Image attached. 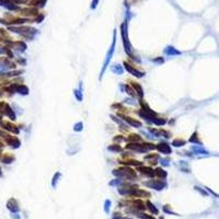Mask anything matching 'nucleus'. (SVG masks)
<instances>
[{"label":"nucleus","mask_w":219,"mask_h":219,"mask_svg":"<svg viewBox=\"0 0 219 219\" xmlns=\"http://www.w3.org/2000/svg\"><path fill=\"white\" fill-rule=\"evenodd\" d=\"M123 117H124L123 120H125L130 126H133V127H140V126L142 125L141 122H139V120H134V118H130V117H125V116H123Z\"/></svg>","instance_id":"obj_10"},{"label":"nucleus","mask_w":219,"mask_h":219,"mask_svg":"<svg viewBox=\"0 0 219 219\" xmlns=\"http://www.w3.org/2000/svg\"><path fill=\"white\" fill-rule=\"evenodd\" d=\"M190 141L191 142H195V144H200V141L198 139V136H197V133H194L192 135V137L190 138Z\"/></svg>","instance_id":"obj_20"},{"label":"nucleus","mask_w":219,"mask_h":219,"mask_svg":"<svg viewBox=\"0 0 219 219\" xmlns=\"http://www.w3.org/2000/svg\"><path fill=\"white\" fill-rule=\"evenodd\" d=\"M159 132H160V135H162L163 137H166V138H169V137H170V133L166 132V130H163V129H160Z\"/></svg>","instance_id":"obj_26"},{"label":"nucleus","mask_w":219,"mask_h":219,"mask_svg":"<svg viewBox=\"0 0 219 219\" xmlns=\"http://www.w3.org/2000/svg\"><path fill=\"white\" fill-rule=\"evenodd\" d=\"M0 174H1V172H0Z\"/></svg>","instance_id":"obj_38"},{"label":"nucleus","mask_w":219,"mask_h":219,"mask_svg":"<svg viewBox=\"0 0 219 219\" xmlns=\"http://www.w3.org/2000/svg\"><path fill=\"white\" fill-rule=\"evenodd\" d=\"M110 208H111V200H106L105 202H104V212H105L106 214H108V213H110Z\"/></svg>","instance_id":"obj_18"},{"label":"nucleus","mask_w":219,"mask_h":219,"mask_svg":"<svg viewBox=\"0 0 219 219\" xmlns=\"http://www.w3.org/2000/svg\"><path fill=\"white\" fill-rule=\"evenodd\" d=\"M161 161H162V164H163V166H168V160H166V159H163V160H161Z\"/></svg>","instance_id":"obj_34"},{"label":"nucleus","mask_w":219,"mask_h":219,"mask_svg":"<svg viewBox=\"0 0 219 219\" xmlns=\"http://www.w3.org/2000/svg\"><path fill=\"white\" fill-rule=\"evenodd\" d=\"M154 175L159 176L160 179H166V172L164 171L163 169H156V171H154Z\"/></svg>","instance_id":"obj_12"},{"label":"nucleus","mask_w":219,"mask_h":219,"mask_svg":"<svg viewBox=\"0 0 219 219\" xmlns=\"http://www.w3.org/2000/svg\"><path fill=\"white\" fill-rule=\"evenodd\" d=\"M139 171H140V173L145 174V175H147V176H150V178L154 176V170H152L151 168H149V166H142V168H139Z\"/></svg>","instance_id":"obj_9"},{"label":"nucleus","mask_w":219,"mask_h":219,"mask_svg":"<svg viewBox=\"0 0 219 219\" xmlns=\"http://www.w3.org/2000/svg\"><path fill=\"white\" fill-rule=\"evenodd\" d=\"M132 87L134 88L135 92H137V94H138L139 96H142V95H144V92H142V89H141V87H140V84H138L137 82H134V83L132 84Z\"/></svg>","instance_id":"obj_13"},{"label":"nucleus","mask_w":219,"mask_h":219,"mask_svg":"<svg viewBox=\"0 0 219 219\" xmlns=\"http://www.w3.org/2000/svg\"><path fill=\"white\" fill-rule=\"evenodd\" d=\"M7 208L12 213V214H15V213H19L20 212V207H19V204L18 202L15 200V198H11V200H8L7 203Z\"/></svg>","instance_id":"obj_4"},{"label":"nucleus","mask_w":219,"mask_h":219,"mask_svg":"<svg viewBox=\"0 0 219 219\" xmlns=\"http://www.w3.org/2000/svg\"><path fill=\"white\" fill-rule=\"evenodd\" d=\"M125 89H126V91H127V93L129 94V95L135 96V90H134V88L132 89L129 86H125Z\"/></svg>","instance_id":"obj_24"},{"label":"nucleus","mask_w":219,"mask_h":219,"mask_svg":"<svg viewBox=\"0 0 219 219\" xmlns=\"http://www.w3.org/2000/svg\"><path fill=\"white\" fill-rule=\"evenodd\" d=\"M184 144H185V141L182 140V139H175L173 142H172V145L175 146V147H181V146H183Z\"/></svg>","instance_id":"obj_22"},{"label":"nucleus","mask_w":219,"mask_h":219,"mask_svg":"<svg viewBox=\"0 0 219 219\" xmlns=\"http://www.w3.org/2000/svg\"><path fill=\"white\" fill-rule=\"evenodd\" d=\"M124 66H125V68L127 69V71H129L132 75L136 76V77H138V78H140V77H142V76H144V74H142V72L136 70L135 68L132 67V65H129L128 63H125V61H124Z\"/></svg>","instance_id":"obj_6"},{"label":"nucleus","mask_w":219,"mask_h":219,"mask_svg":"<svg viewBox=\"0 0 219 219\" xmlns=\"http://www.w3.org/2000/svg\"><path fill=\"white\" fill-rule=\"evenodd\" d=\"M125 219H133V218H127V217H125Z\"/></svg>","instance_id":"obj_36"},{"label":"nucleus","mask_w":219,"mask_h":219,"mask_svg":"<svg viewBox=\"0 0 219 219\" xmlns=\"http://www.w3.org/2000/svg\"><path fill=\"white\" fill-rule=\"evenodd\" d=\"M98 1H99V0H93V1H92V9H94V8L96 7V5H98Z\"/></svg>","instance_id":"obj_32"},{"label":"nucleus","mask_w":219,"mask_h":219,"mask_svg":"<svg viewBox=\"0 0 219 219\" xmlns=\"http://www.w3.org/2000/svg\"><path fill=\"white\" fill-rule=\"evenodd\" d=\"M132 196H136V197H149L150 196V193L147 192V191H144V190H139V188H137V190L135 191V192L133 193Z\"/></svg>","instance_id":"obj_8"},{"label":"nucleus","mask_w":219,"mask_h":219,"mask_svg":"<svg viewBox=\"0 0 219 219\" xmlns=\"http://www.w3.org/2000/svg\"><path fill=\"white\" fill-rule=\"evenodd\" d=\"M163 212L164 213H166V214H171V215H175V213L174 212H172L171 210V208H170V206L169 205H166L163 207Z\"/></svg>","instance_id":"obj_25"},{"label":"nucleus","mask_w":219,"mask_h":219,"mask_svg":"<svg viewBox=\"0 0 219 219\" xmlns=\"http://www.w3.org/2000/svg\"><path fill=\"white\" fill-rule=\"evenodd\" d=\"M13 160H15V157L7 154V156H6L5 158L2 159V161L5 162V163H11V161H13Z\"/></svg>","instance_id":"obj_23"},{"label":"nucleus","mask_w":219,"mask_h":219,"mask_svg":"<svg viewBox=\"0 0 219 219\" xmlns=\"http://www.w3.org/2000/svg\"><path fill=\"white\" fill-rule=\"evenodd\" d=\"M126 140H128V141H140V140H141V137L138 135H130Z\"/></svg>","instance_id":"obj_19"},{"label":"nucleus","mask_w":219,"mask_h":219,"mask_svg":"<svg viewBox=\"0 0 219 219\" xmlns=\"http://www.w3.org/2000/svg\"><path fill=\"white\" fill-rule=\"evenodd\" d=\"M166 54H168L169 56H172V55H179L180 54V52L179 51H176V49H174L173 47H166Z\"/></svg>","instance_id":"obj_16"},{"label":"nucleus","mask_w":219,"mask_h":219,"mask_svg":"<svg viewBox=\"0 0 219 219\" xmlns=\"http://www.w3.org/2000/svg\"><path fill=\"white\" fill-rule=\"evenodd\" d=\"M144 184L146 186H148V187L154 188L157 191H161L164 187H166V182H164L162 180H152L149 181V182H145Z\"/></svg>","instance_id":"obj_3"},{"label":"nucleus","mask_w":219,"mask_h":219,"mask_svg":"<svg viewBox=\"0 0 219 219\" xmlns=\"http://www.w3.org/2000/svg\"><path fill=\"white\" fill-rule=\"evenodd\" d=\"M118 184H120V180H115V181H112L111 183H110V185H118Z\"/></svg>","instance_id":"obj_28"},{"label":"nucleus","mask_w":219,"mask_h":219,"mask_svg":"<svg viewBox=\"0 0 219 219\" xmlns=\"http://www.w3.org/2000/svg\"><path fill=\"white\" fill-rule=\"evenodd\" d=\"M114 46H115V34H114V40H113V43H112V46H111V48H110V52H108V54H107V57H106L105 64H104L103 71H104V69H105V67H106V66H107V64L110 63V59H111V57H112V54H113V51H114ZM103 71H102V72H103Z\"/></svg>","instance_id":"obj_11"},{"label":"nucleus","mask_w":219,"mask_h":219,"mask_svg":"<svg viewBox=\"0 0 219 219\" xmlns=\"http://www.w3.org/2000/svg\"><path fill=\"white\" fill-rule=\"evenodd\" d=\"M11 217H12V219H21V218H20L19 215H18V213H15V214H12Z\"/></svg>","instance_id":"obj_31"},{"label":"nucleus","mask_w":219,"mask_h":219,"mask_svg":"<svg viewBox=\"0 0 219 219\" xmlns=\"http://www.w3.org/2000/svg\"><path fill=\"white\" fill-rule=\"evenodd\" d=\"M195 190H196V191H200V192L202 193L203 195H207V193L205 192V191H202V190H200V187H198V186H195Z\"/></svg>","instance_id":"obj_30"},{"label":"nucleus","mask_w":219,"mask_h":219,"mask_svg":"<svg viewBox=\"0 0 219 219\" xmlns=\"http://www.w3.org/2000/svg\"><path fill=\"white\" fill-rule=\"evenodd\" d=\"M159 219H164V218H163V216H161V217H160V218H159Z\"/></svg>","instance_id":"obj_35"},{"label":"nucleus","mask_w":219,"mask_h":219,"mask_svg":"<svg viewBox=\"0 0 219 219\" xmlns=\"http://www.w3.org/2000/svg\"><path fill=\"white\" fill-rule=\"evenodd\" d=\"M154 61H156V63H163V59L162 58H158V59H154Z\"/></svg>","instance_id":"obj_33"},{"label":"nucleus","mask_w":219,"mask_h":219,"mask_svg":"<svg viewBox=\"0 0 219 219\" xmlns=\"http://www.w3.org/2000/svg\"><path fill=\"white\" fill-rule=\"evenodd\" d=\"M112 70H113L114 72H116V74H118V75H122V74H123V69H122V67H120V65H115L112 68Z\"/></svg>","instance_id":"obj_21"},{"label":"nucleus","mask_w":219,"mask_h":219,"mask_svg":"<svg viewBox=\"0 0 219 219\" xmlns=\"http://www.w3.org/2000/svg\"><path fill=\"white\" fill-rule=\"evenodd\" d=\"M80 129H82V123H78L77 125L75 126V130H80Z\"/></svg>","instance_id":"obj_29"},{"label":"nucleus","mask_w":219,"mask_h":219,"mask_svg":"<svg viewBox=\"0 0 219 219\" xmlns=\"http://www.w3.org/2000/svg\"><path fill=\"white\" fill-rule=\"evenodd\" d=\"M132 207L133 208H135V209H137V210H144V209H146V206H145V204H144V202L142 200H134V202H132Z\"/></svg>","instance_id":"obj_7"},{"label":"nucleus","mask_w":219,"mask_h":219,"mask_svg":"<svg viewBox=\"0 0 219 219\" xmlns=\"http://www.w3.org/2000/svg\"><path fill=\"white\" fill-rule=\"evenodd\" d=\"M156 148L159 150L161 154H171V148H170V146H169L168 144H166V142H160V144H158V146H157Z\"/></svg>","instance_id":"obj_5"},{"label":"nucleus","mask_w":219,"mask_h":219,"mask_svg":"<svg viewBox=\"0 0 219 219\" xmlns=\"http://www.w3.org/2000/svg\"><path fill=\"white\" fill-rule=\"evenodd\" d=\"M146 205H147L148 209H149L150 212H151V214H154V215H157V214H158V209H157V208L154 207V205L152 204V203L150 202V200H147V202H146Z\"/></svg>","instance_id":"obj_14"},{"label":"nucleus","mask_w":219,"mask_h":219,"mask_svg":"<svg viewBox=\"0 0 219 219\" xmlns=\"http://www.w3.org/2000/svg\"><path fill=\"white\" fill-rule=\"evenodd\" d=\"M113 174L118 178H122V179H127V180H135L136 179V173L133 171L130 168H120L118 170H114L113 171Z\"/></svg>","instance_id":"obj_1"},{"label":"nucleus","mask_w":219,"mask_h":219,"mask_svg":"<svg viewBox=\"0 0 219 219\" xmlns=\"http://www.w3.org/2000/svg\"><path fill=\"white\" fill-rule=\"evenodd\" d=\"M108 150H111V151H114V152H118V151H122V147H120V145H112L110 147L107 148Z\"/></svg>","instance_id":"obj_17"},{"label":"nucleus","mask_w":219,"mask_h":219,"mask_svg":"<svg viewBox=\"0 0 219 219\" xmlns=\"http://www.w3.org/2000/svg\"><path fill=\"white\" fill-rule=\"evenodd\" d=\"M120 30H122V36H123V43H124V46H125V51L127 53L128 56H130L132 58L133 57V54H132V45L129 43V40H128V36H127V23L124 22L122 25H120Z\"/></svg>","instance_id":"obj_2"},{"label":"nucleus","mask_w":219,"mask_h":219,"mask_svg":"<svg viewBox=\"0 0 219 219\" xmlns=\"http://www.w3.org/2000/svg\"><path fill=\"white\" fill-rule=\"evenodd\" d=\"M192 150L195 152V154H208V151L203 149L202 147H198V146H194V147H192Z\"/></svg>","instance_id":"obj_15"},{"label":"nucleus","mask_w":219,"mask_h":219,"mask_svg":"<svg viewBox=\"0 0 219 219\" xmlns=\"http://www.w3.org/2000/svg\"><path fill=\"white\" fill-rule=\"evenodd\" d=\"M1 146H2V145H1V142H0V147H1Z\"/></svg>","instance_id":"obj_37"},{"label":"nucleus","mask_w":219,"mask_h":219,"mask_svg":"<svg viewBox=\"0 0 219 219\" xmlns=\"http://www.w3.org/2000/svg\"><path fill=\"white\" fill-rule=\"evenodd\" d=\"M58 176H60V173H56V176H54V179H53V183H52V185H53L54 187L56 186V182H57Z\"/></svg>","instance_id":"obj_27"}]
</instances>
